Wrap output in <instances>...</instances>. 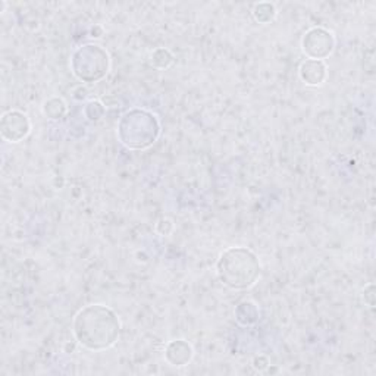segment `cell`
<instances>
[{
  "label": "cell",
  "instance_id": "cell-2",
  "mask_svg": "<svg viewBox=\"0 0 376 376\" xmlns=\"http://www.w3.org/2000/svg\"><path fill=\"white\" fill-rule=\"evenodd\" d=\"M221 256L234 266H237V271H232L221 278L225 286L235 290H243L256 284L258 275H261V265H258L253 251L243 247H235L226 250Z\"/></svg>",
  "mask_w": 376,
  "mask_h": 376
},
{
  "label": "cell",
  "instance_id": "cell-4",
  "mask_svg": "<svg viewBox=\"0 0 376 376\" xmlns=\"http://www.w3.org/2000/svg\"><path fill=\"white\" fill-rule=\"evenodd\" d=\"M9 128H15L12 138H11V143H19V141L22 138H26L30 132L31 125L28 121V116L18 110H11L5 113L4 120H2V131H6Z\"/></svg>",
  "mask_w": 376,
  "mask_h": 376
},
{
  "label": "cell",
  "instance_id": "cell-5",
  "mask_svg": "<svg viewBox=\"0 0 376 376\" xmlns=\"http://www.w3.org/2000/svg\"><path fill=\"white\" fill-rule=\"evenodd\" d=\"M298 74H300V78L304 81V84L316 87L325 83L326 75H328V68L323 61L309 59L301 63Z\"/></svg>",
  "mask_w": 376,
  "mask_h": 376
},
{
  "label": "cell",
  "instance_id": "cell-3",
  "mask_svg": "<svg viewBox=\"0 0 376 376\" xmlns=\"http://www.w3.org/2000/svg\"><path fill=\"white\" fill-rule=\"evenodd\" d=\"M316 46H322V49L325 51L328 56L331 55L334 51V46H335L333 34L323 28L310 30L303 38V52L312 58Z\"/></svg>",
  "mask_w": 376,
  "mask_h": 376
},
{
  "label": "cell",
  "instance_id": "cell-6",
  "mask_svg": "<svg viewBox=\"0 0 376 376\" xmlns=\"http://www.w3.org/2000/svg\"><path fill=\"white\" fill-rule=\"evenodd\" d=\"M263 15H266V22H271V21H273V18L276 16V11H275L273 5H269L268 11H263V12H261V11H258L257 8L254 9V18H256L258 22H262V18H263Z\"/></svg>",
  "mask_w": 376,
  "mask_h": 376
},
{
  "label": "cell",
  "instance_id": "cell-1",
  "mask_svg": "<svg viewBox=\"0 0 376 376\" xmlns=\"http://www.w3.org/2000/svg\"><path fill=\"white\" fill-rule=\"evenodd\" d=\"M121 323L113 310L102 304H91L78 312L74 319L77 341L93 351L112 347L120 337Z\"/></svg>",
  "mask_w": 376,
  "mask_h": 376
}]
</instances>
